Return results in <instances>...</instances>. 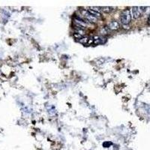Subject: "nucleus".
I'll return each instance as SVG.
<instances>
[{
  "label": "nucleus",
  "instance_id": "f257e3e1",
  "mask_svg": "<svg viewBox=\"0 0 150 150\" xmlns=\"http://www.w3.org/2000/svg\"><path fill=\"white\" fill-rule=\"evenodd\" d=\"M120 20H121V22H122V25H128L129 23L131 20V15L130 11L128 9L123 11L122 13L121 14Z\"/></svg>",
  "mask_w": 150,
  "mask_h": 150
},
{
  "label": "nucleus",
  "instance_id": "f03ea898",
  "mask_svg": "<svg viewBox=\"0 0 150 150\" xmlns=\"http://www.w3.org/2000/svg\"><path fill=\"white\" fill-rule=\"evenodd\" d=\"M83 15L85 17L86 20L88 21L89 23H97L98 19L96 17L92 16V14H90L87 11H83Z\"/></svg>",
  "mask_w": 150,
  "mask_h": 150
},
{
  "label": "nucleus",
  "instance_id": "7ed1b4c3",
  "mask_svg": "<svg viewBox=\"0 0 150 150\" xmlns=\"http://www.w3.org/2000/svg\"><path fill=\"white\" fill-rule=\"evenodd\" d=\"M132 17L134 19H137L140 17L141 13L140 11L139 7H133L132 8Z\"/></svg>",
  "mask_w": 150,
  "mask_h": 150
},
{
  "label": "nucleus",
  "instance_id": "20e7f679",
  "mask_svg": "<svg viewBox=\"0 0 150 150\" xmlns=\"http://www.w3.org/2000/svg\"><path fill=\"white\" fill-rule=\"evenodd\" d=\"M119 23L117 21H111L108 25V28L111 30H117L118 29H119Z\"/></svg>",
  "mask_w": 150,
  "mask_h": 150
},
{
  "label": "nucleus",
  "instance_id": "39448f33",
  "mask_svg": "<svg viewBox=\"0 0 150 150\" xmlns=\"http://www.w3.org/2000/svg\"><path fill=\"white\" fill-rule=\"evenodd\" d=\"M87 11H88L90 14H92V15L93 16V17H96L97 19L101 17V13H100V12L95 11H93V10H91V9H89V8L87 10Z\"/></svg>",
  "mask_w": 150,
  "mask_h": 150
},
{
  "label": "nucleus",
  "instance_id": "423d86ee",
  "mask_svg": "<svg viewBox=\"0 0 150 150\" xmlns=\"http://www.w3.org/2000/svg\"><path fill=\"white\" fill-rule=\"evenodd\" d=\"M101 10L104 11V12H105V13H109V12H110L113 9V8L112 7H108V6H104V7H101Z\"/></svg>",
  "mask_w": 150,
  "mask_h": 150
},
{
  "label": "nucleus",
  "instance_id": "0eeeda50",
  "mask_svg": "<svg viewBox=\"0 0 150 150\" xmlns=\"http://www.w3.org/2000/svg\"><path fill=\"white\" fill-rule=\"evenodd\" d=\"M109 30H110V29L108 28V26H105V27H103L101 29V32L104 35H106V34H108L109 33Z\"/></svg>",
  "mask_w": 150,
  "mask_h": 150
},
{
  "label": "nucleus",
  "instance_id": "6e6552de",
  "mask_svg": "<svg viewBox=\"0 0 150 150\" xmlns=\"http://www.w3.org/2000/svg\"><path fill=\"white\" fill-rule=\"evenodd\" d=\"M89 9L91 10H93L95 11H97V12H100V11H101V7H95V6H92V7H89Z\"/></svg>",
  "mask_w": 150,
  "mask_h": 150
},
{
  "label": "nucleus",
  "instance_id": "1a4fd4ad",
  "mask_svg": "<svg viewBox=\"0 0 150 150\" xmlns=\"http://www.w3.org/2000/svg\"><path fill=\"white\" fill-rule=\"evenodd\" d=\"M88 41H89V38H82L81 39H80L79 40V42L80 43H81V44H86V43L88 42Z\"/></svg>",
  "mask_w": 150,
  "mask_h": 150
},
{
  "label": "nucleus",
  "instance_id": "9d476101",
  "mask_svg": "<svg viewBox=\"0 0 150 150\" xmlns=\"http://www.w3.org/2000/svg\"><path fill=\"white\" fill-rule=\"evenodd\" d=\"M75 33L79 34V35H82V36H83V35H84V31H83V29H76Z\"/></svg>",
  "mask_w": 150,
  "mask_h": 150
},
{
  "label": "nucleus",
  "instance_id": "9b49d317",
  "mask_svg": "<svg viewBox=\"0 0 150 150\" xmlns=\"http://www.w3.org/2000/svg\"><path fill=\"white\" fill-rule=\"evenodd\" d=\"M74 37L75 38H77V39H81L82 38H83V36L82 35H79V34H77V33H74Z\"/></svg>",
  "mask_w": 150,
  "mask_h": 150
},
{
  "label": "nucleus",
  "instance_id": "f8f14e48",
  "mask_svg": "<svg viewBox=\"0 0 150 150\" xmlns=\"http://www.w3.org/2000/svg\"><path fill=\"white\" fill-rule=\"evenodd\" d=\"M122 26H123V28H124V29H128L130 28V27H129V26H128V25H122Z\"/></svg>",
  "mask_w": 150,
  "mask_h": 150
},
{
  "label": "nucleus",
  "instance_id": "ddd939ff",
  "mask_svg": "<svg viewBox=\"0 0 150 150\" xmlns=\"http://www.w3.org/2000/svg\"><path fill=\"white\" fill-rule=\"evenodd\" d=\"M148 23L150 25V17H149V19H148Z\"/></svg>",
  "mask_w": 150,
  "mask_h": 150
}]
</instances>
